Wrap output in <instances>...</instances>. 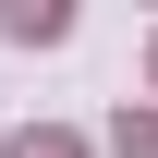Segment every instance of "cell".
Instances as JSON below:
<instances>
[{
  "label": "cell",
  "instance_id": "obj_1",
  "mask_svg": "<svg viewBox=\"0 0 158 158\" xmlns=\"http://www.w3.org/2000/svg\"><path fill=\"white\" fill-rule=\"evenodd\" d=\"M0 37H24V49H49V37H73V12H61V0H12V12H0Z\"/></svg>",
  "mask_w": 158,
  "mask_h": 158
},
{
  "label": "cell",
  "instance_id": "obj_2",
  "mask_svg": "<svg viewBox=\"0 0 158 158\" xmlns=\"http://www.w3.org/2000/svg\"><path fill=\"white\" fill-rule=\"evenodd\" d=\"M0 158H85V134H61V122H24V134L0 146Z\"/></svg>",
  "mask_w": 158,
  "mask_h": 158
},
{
  "label": "cell",
  "instance_id": "obj_3",
  "mask_svg": "<svg viewBox=\"0 0 158 158\" xmlns=\"http://www.w3.org/2000/svg\"><path fill=\"white\" fill-rule=\"evenodd\" d=\"M122 158H158V110H122Z\"/></svg>",
  "mask_w": 158,
  "mask_h": 158
},
{
  "label": "cell",
  "instance_id": "obj_4",
  "mask_svg": "<svg viewBox=\"0 0 158 158\" xmlns=\"http://www.w3.org/2000/svg\"><path fill=\"white\" fill-rule=\"evenodd\" d=\"M146 73H158V37H146Z\"/></svg>",
  "mask_w": 158,
  "mask_h": 158
}]
</instances>
